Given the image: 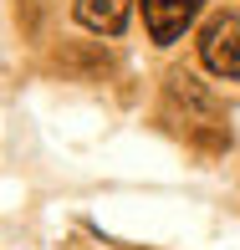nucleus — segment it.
<instances>
[{
	"label": "nucleus",
	"instance_id": "obj_1",
	"mask_svg": "<svg viewBox=\"0 0 240 250\" xmlns=\"http://www.w3.org/2000/svg\"><path fill=\"white\" fill-rule=\"evenodd\" d=\"M184 112V123H179V133H184L189 143H199V148H225L230 143V128H225V112L215 107V97L204 92L194 77H169V118H179Z\"/></svg>",
	"mask_w": 240,
	"mask_h": 250
},
{
	"label": "nucleus",
	"instance_id": "obj_2",
	"mask_svg": "<svg viewBox=\"0 0 240 250\" xmlns=\"http://www.w3.org/2000/svg\"><path fill=\"white\" fill-rule=\"evenodd\" d=\"M199 62L220 82H240V16H215L199 31Z\"/></svg>",
	"mask_w": 240,
	"mask_h": 250
},
{
	"label": "nucleus",
	"instance_id": "obj_3",
	"mask_svg": "<svg viewBox=\"0 0 240 250\" xmlns=\"http://www.w3.org/2000/svg\"><path fill=\"white\" fill-rule=\"evenodd\" d=\"M199 10H204V0H143V26H148V36L158 46H174L194 26Z\"/></svg>",
	"mask_w": 240,
	"mask_h": 250
},
{
	"label": "nucleus",
	"instance_id": "obj_4",
	"mask_svg": "<svg viewBox=\"0 0 240 250\" xmlns=\"http://www.w3.org/2000/svg\"><path fill=\"white\" fill-rule=\"evenodd\" d=\"M77 21H82L87 31H97V36H118L123 26H128L133 16V0H72Z\"/></svg>",
	"mask_w": 240,
	"mask_h": 250
}]
</instances>
